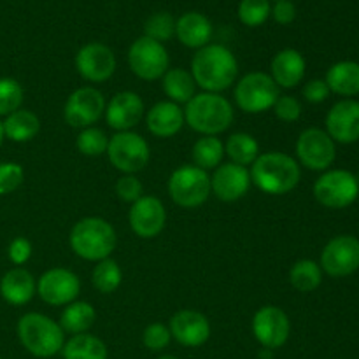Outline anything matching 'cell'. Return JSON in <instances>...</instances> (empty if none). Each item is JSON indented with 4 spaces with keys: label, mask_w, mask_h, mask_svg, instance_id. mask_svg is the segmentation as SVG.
I'll return each mask as SVG.
<instances>
[{
    "label": "cell",
    "mask_w": 359,
    "mask_h": 359,
    "mask_svg": "<svg viewBox=\"0 0 359 359\" xmlns=\"http://www.w3.org/2000/svg\"><path fill=\"white\" fill-rule=\"evenodd\" d=\"M144 116V102L133 91H119L105 105L107 125L116 132H130Z\"/></svg>",
    "instance_id": "ffe728a7"
},
{
    "label": "cell",
    "mask_w": 359,
    "mask_h": 359,
    "mask_svg": "<svg viewBox=\"0 0 359 359\" xmlns=\"http://www.w3.org/2000/svg\"><path fill=\"white\" fill-rule=\"evenodd\" d=\"M23 88L13 77H0V116H9L21 109Z\"/></svg>",
    "instance_id": "d590c367"
},
{
    "label": "cell",
    "mask_w": 359,
    "mask_h": 359,
    "mask_svg": "<svg viewBox=\"0 0 359 359\" xmlns=\"http://www.w3.org/2000/svg\"><path fill=\"white\" fill-rule=\"evenodd\" d=\"M0 359H2V358H0Z\"/></svg>",
    "instance_id": "f907efd6"
},
{
    "label": "cell",
    "mask_w": 359,
    "mask_h": 359,
    "mask_svg": "<svg viewBox=\"0 0 359 359\" xmlns=\"http://www.w3.org/2000/svg\"><path fill=\"white\" fill-rule=\"evenodd\" d=\"M170 335L175 342L184 347H200L209 340L210 323L202 312L179 311L170 319Z\"/></svg>",
    "instance_id": "d6986e66"
},
{
    "label": "cell",
    "mask_w": 359,
    "mask_h": 359,
    "mask_svg": "<svg viewBox=\"0 0 359 359\" xmlns=\"http://www.w3.org/2000/svg\"><path fill=\"white\" fill-rule=\"evenodd\" d=\"M95 319H97V312L91 307V304H88V302H72L62 312L60 326H62L63 332L81 335V333H88V330L95 325Z\"/></svg>",
    "instance_id": "f546056e"
},
{
    "label": "cell",
    "mask_w": 359,
    "mask_h": 359,
    "mask_svg": "<svg viewBox=\"0 0 359 359\" xmlns=\"http://www.w3.org/2000/svg\"><path fill=\"white\" fill-rule=\"evenodd\" d=\"M37 293V283L28 270L16 266L0 279V294L7 304L20 307L28 304Z\"/></svg>",
    "instance_id": "cb8c5ba5"
},
{
    "label": "cell",
    "mask_w": 359,
    "mask_h": 359,
    "mask_svg": "<svg viewBox=\"0 0 359 359\" xmlns=\"http://www.w3.org/2000/svg\"><path fill=\"white\" fill-rule=\"evenodd\" d=\"M279 98V86L265 72H251L235 86V102L248 114H262L273 107Z\"/></svg>",
    "instance_id": "ba28073f"
},
{
    "label": "cell",
    "mask_w": 359,
    "mask_h": 359,
    "mask_svg": "<svg viewBox=\"0 0 359 359\" xmlns=\"http://www.w3.org/2000/svg\"><path fill=\"white\" fill-rule=\"evenodd\" d=\"M116 193H118L119 200L133 203L137 202L140 196H144L142 182H140L135 175H123V177L118 179V182H116Z\"/></svg>",
    "instance_id": "b9f144b4"
},
{
    "label": "cell",
    "mask_w": 359,
    "mask_h": 359,
    "mask_svg": "<svg viewBox=\"0 0 359 359\" xmlns=\"http://www.w3.org/2000/svg\"><path fill=\"white\" fill-rule=\"evenodd\" d=\"M109 161L116 170L133 175L144 170L149 163V146L146 139L135 132H118L109 139Z\"/></svg>",
    "instance_id": "52a82bcc"
},
{
    "label": "cell",
    "mask_w": 359,
    "mask_h": 359,
    "mask_svg": "<svg viewBox=\"0 0 359 359\" xmlns=\"http://www.w3.org/2000/svg\"><path fill=\"white\" fill-rule=\"evenodd\" d=\"M193 161L195 167L202 168V170H210V168L219 167L221 160L224 156V146L217 137L214 135H203L198 139L193 146L191 151Z\"/></svg>",
    "instance_id": "d6a6232c"
},
{
    "label": "cell",
    "mask_w": 359,
    "mask_h": 359,
    "mask_svg": "<svg viewBox=\"0 0 359 359\" xmlns=\"http://www.w3.org/2000/svg\"><path fill=\"white\" fill-rule=\"evenodd\" d=\"M233 107L219 93L195 95L186 104L184 121L189 128L202 135H214L226 132L233 123Z\"/></svg>",
    "instance_id": "277c9868"
},
{
    "label": "cell",
    "mask_w": 359,
    "mask_h": 359,
    "mask_svg": "<svg viewBox=\"0 0 359 359\" xmlns=\"http://www.w3.org/2000/svg\"><path fill=\"white\" fill-rule=\"evenodd\" d=\"M158 359H179V358L172 356V354H167V356H161V358H158Z\"/></svg>",
    "instance_id": "7dc6e473"
},
{
    "label": "cell",
    "mask_w": 359,
    "mask_h": 359,
    "mask_svg": "<svg viewBox=\"0 0 359 359\" xmlns=\"http://www.w3.org/2000/svg\"><path fill=\"white\" fill-rule=\"evenodd\" d=\"M76 69L90 83H104L116 72V56L102 42H90L77 51Z\"/></svg>",
    "instance_id": "2e32d148"
},
{
    "label": "cell",
    "mask_w": 359,
    "mask_h": 359,
    "mask_svg": "<svg viewBox=\"0 0 359 359\" xmlns=\"http://www.w3.org/2000/svg\"><path fill=\"white\" fill-rule=\"evenodd\" d=\"M170 340H172L170 330H168V326L161 325V323H153V325H149L146 330H144V335H142L144 346H146V349L154 351V353L163 351L165 347H168Z\"/></svg>",
    "instance_id": "ab89813d"
},
{
    "label": "cell",
    "mask_w": 359,
    "mask_h": 359,
    "mask_svg": "<svg viewBox=\"0 0 359 359\" xmlns=\"http://www.w3.org/2000/svg\"><path fill=\"white\" fill-rule=\"evenodd\" d=\"M359 195L358 177L349 170H328L316 181L314 196L328 209H346Z\"/></svg>",
    "instance_id": "9c48e42d"
},
{
    "label": "cell",
    "mask_w": 359,
    "mask_h": 359,
    "mask_svg": "<svg viewBox=\"0 0 359 359\" xmlns=\"http://www.w3.org/2000/svg\"><path fill=\"white\" fill-rule=\"evenodd\" d=\"M128 65L140 79L156 81L168 70V53L161 42L144 35L130 46Z\"/></svg>",
    "instance_id": "30bf717a"
},
{
    "label": "cell",
    "mask_w": 359,
    "mask_h": 359,
    "mask_svg": "<svg viewBox=\"0 0 359 359\" xmlns=\"http://www.w3.org/2000/svg\"><path fill=\"white\" fill-rule=\"evenodd\" d=\"M18 339L32 356L42 359L62 353L65 346V332L62 326L39 312L21 316L18 321Z\"/></svg>",
    "instance_id": "3957f363"
},
{
    "label": "cell",
    "mask_w": 359,
    "mask_h": 359,
    "mask_svg": "<svg viewBox=\"0 0 359 359\" xmlns=\"http://www.w3.org/2000/svg\"><path fill=\"white\" fill-rule=\"evenodd\" d=\"M321 270L332 277H347L359 269V241L353 235H339L321 252Z\"/></svg>",
    "instance_id": "5bb4252c"
},
{
    "label": "cell",
    "mask_w": 359,
    "mask_h": 359,
    "mask_svg": "<svg viewBox=\"0 0 359 359\" xmlns=\"http://www.w3.org/2000/svg\"><path fill=\"white\" fill-rule=\"evenodd\" d=\"M251 182L266 195H286L300 182V165L290 154L270 151L259 154L251 167Z\"/></svg>",
    "instance_id": "7a4b0ae2"
},
{
    "label": "cell",
    "mask_w": 359,
    "mask_h": 359,
    "mask_svg": "<svg viewBox=\"0 0 359 359\" xmlns=\"http://www.w3.org/2000/svg\"><path fill=\"white\" fill-rule=\"evenodd\" d=\"M270 77L279 88H294L305 77V58L297 49H283L270 63Z\"/></svg>",
    "instance_id": "7402d4cb"
},
{
    "label": "cell",
    "mask_w": 359,
    "mask_h": 359,
    "mask_svg": "<svg viewBox=\"0 0 359 359\" xmlns=\"http://www.w3.org/2000/svg\"><path fill=\"white\" fill-rule=\"evenodd\" d=\"M276 2H279V0H276Z\"/></svg>",
    "instance_id": "681fc988"
},
{
    "label": "cell",
    "mask_w": 359,
    "mask_h": 359,
    "mask_svg": "<svg viewBox=\"0 0 359 359\" xmlns=\"http://www.w3.org/2000/svg\"><path fill=\"white\" fill-rule=\"evenodd\" d=\"M25 181V172L20 163L0 161V195H9L16 191Z\"/></svg>",
    "instance_id": "f35d334b"
},
{
    "label": "cell",
    "mask_w": 359,
    "mask_h": 359,
    "mask_svg": "<svg viewBox=\"0 0 359 359\" xmlns=\"http://www.w3.org/2000/svg\"><path fill=\"white\" fill-rule=\"evenodd\" d=\"M272 109L277 118L284 123H294L302 116L300 100L294 97H290V95H279V98H277Z\"/></svg>",
    "instance_id": "60d3db41"
},
{
    "label": "cell",
    "mask_w": 359,
    "mask_h": 359,
    "mask_svg": "<svg viewBox=\"0 0 359 359\" xmlns=\"http://www.w3.org/2000/svg\"><path fill=\"white\" fill-rule=\"evenodd\" d=\"M251 186V175L245 167L235 163H224L214 170L210 177V191L223 202L241 200Z\"/></svg>",
    "instance_id": "44dd1931"
},
{
    "label": "cell",
    "mask_w": 359,
    "mask_h": 359,
    "mask_svg": "<svg viewBox=\"0 0 359 359\" xmlns=\"http://www.w3.org/2000/svg\"><path fill=\"white\" fill-rule=\"evenodd\" d=\"M81 291V280L67 269H51L41 276L37 293L46 304L62 307L72 304Z\"/></svg>",
    "instance_id": "9a60e30c"
},
{
    "label": "cell",
    "mask_w": 359,
    "mask_h": 359,
    "mask_svg": "<svg viewBox=\"0 0 359 359\" xmlns=\"http://www.w3.org/2000/svg\"><path fill=\"white\" fill-rule=\"evenodd\" d=\"M41 130V121L37 114L27 109H18L4 121V135L13 142H28L35 139Z\"/></svg>",
    "instance_id": "4316f807"
},
{
    "label": "cell",
    "mask_w": 359,
    "mask_h": 359,
    "mask_svg": "<svg viewBox=\"0 0 359 359\" xmlns=\"http://www.w3.org/2000/svg\"><path fill=\"white\" fill-rule=\"evenodd\" d=\"M168 193L175 205L182 209H196L205 203L210 195L209 174L193 165H182L172 172L168 179Z\"/></svg>",
    "instance_id": "8992f818"
},
{
    "label": "cell",
    "mask_w": 359,
    "mask_h": 359,
    "mask_svg": "<svg viewBox=\"0 0 359 359\" xmlns=\"http://www.w3.org/2000/svg\"><path fill=\"white\" fill-rule=\"evenodd\" d=\"M76 146L84 156H100V154L107 153L109 139L104 130L90 126V128L81 130L76 139Z\"/></svg>",
    "instance_id": "e575fe53"
},
{
    "label": "cell",
    "mask_w": 359,
    "mask_h": 359,
    "mask_svg": "<svg viewBox=\"0 0 359 359\" xmlns=\"http://www.w3.org/2000/svg\"><path fill=\"white\" fill-rule=\"evenodd\" d=\"M146 37L153 39L156 42H167L175 35V20L170 13H156L147 18L144 25Z\"/></svg>",
    "instance_id": "8d00e7d4"
},
{
    "label": "cell",
    "mask_w": 359,
    "mask_h": 359,
    "mask_svg": "<svg viewBox=\"0 0 359 359\" xmlns=\"http://www.w3.org/2000/svg\"><path fill=\"white\" fill-rule=\"evenodd\" d=\"M238 63L235 55L221 44H207L191 60V76L207 93H219L235 83Z\"/></svg>",
    "instance_id": "6da1fadb"
},
{
    "label": "cell",
    "mask_w": 359,
    "mask_h": 359,
    "mask_svg": "<svg viewBox=\"0 0 359 359\" xmlns=\"http://www.w3.org/2000/svg\"><path fill=\"white\" fill-rule=\"evenodd\" d=\"M302 93H304L305 100L311 102V104H321V102H325L326 98L330 97V93H332V91H330L326 81L312 79L305 84Z\"/></svg>",
    "instance_id": "ee69618b"
},
{
    "label": "cell",
    "mask_w": 359,
    "mask_h": 359,
    "mask_svg": "<svg viewBox=\"0 0 359 359\" xmlns=\"http://www.w3.org/2000/svg\"><path fill=\"white\" fill-rule=\"evenodd\" d=\"M146 125L154 137L168 139L181 132L182 125H184V111L170 100L158 102L147 112Z\"/></svg>",
    "instance_id": "603a6c76"
},
{
    "label": "cell",
    "mask_w": 359,
    "mask_h": 359,
    "mask_svg": "<svg viewBox=\"0 0 359 359\" xmlns=\"http://www.w3.org/2000/svg\"><path fill=\"white\" fill-rule=\"evenodd\" d=\"M326 133L333 142L354 144L359 140V102L353 98L340 100L326 116Z\"/></svg>",
    "instance_id": "ac0fdd59"
},
{
    "label": "cell",
    "mask_w": 359,
    "mask_h": 359,
    "mask_svg": "<svg viewBox=\"0 0 359 359\" xmlns=\"http://www.w3.org/2000/svg\"><path fill=\"white\" fill-rule=\"evenodd\" d=\"M161 79H163V91L174 104H188L195 97L196 83L188 70L168 69Z\"/></svg>",
    "instance_id": "f1b7e54d"
},
{
    "label": "cell",
    "mask_w": 359,
    "mask_h": 359,
    "mask_svg": "<svg viewBox=\"0 0 359 359\" xmlns=\"http://www.w3.org/2000/svg\"><path fill=\"white\" fill-rule=\"evenodd\" d=\"M297 156L309 170H328L337 156L335 142L325 130L307 128L297 140Z\"/></svg>",
    "instance_id": "8fae6325"
},
{
    "label": "cell",
    "mask_w": 359,
    "mask_h": 359,
    "mask_svg": "<svg viewBox=\"0 0 359 359\" xmlns=\"http://www.w3.org/2000/svg\"><path fill=\"white\" fill-rule=\"evenodd\" d=\"M290 283L300 293H312L323 283V270L314 259H300L290 270Z\"/></svg>",
    "instance_id": "1f68e13d"
},
{
    "label": "cell",
    "mask_w": 359,
    "mask_h": 359,
    "mask_svg": "<svg viewBox=\"0 0 359 359\" xmlns=\"http://www.w3.org/2000/svg\"><path fill=\"white\" fill-rule=\"evenodd\" d=\"M105 112V98L91 86L77 88L67 98L63 107V118L72 128H90Z\"/></svg>",
    "instance_id": "7c38bea8"
},
{
    "label": "cell",
    "mask_w": 359,
    "mask_h": 359,
    "mask_svg": "<svg viewBox=\"0 0 359 359\" xmlns=\"http://www.w3.org/2000/svg\"><path fill=\"white\" fill-rule=\"evenodd\" d=\"M130 228L140 238H154L163 231L167 223V210L156 196H140L132 203L128 214Z\"/></svg>",
    "instance_id": "e0dca14e"
},
{
    "label": "cell",
    "mask_w": 359,
    "mask_h": 359,
    "mask_svg": "<svg viewBox=\"0 0 359 359\" xmlns=\"http://www.w3.org/2000/svg\"><path fill=\"white\" fill-rule=\"evenodd\" d=\"M63 359H107L109 351L104 340L90 333L72 335L62 349Z\"/></svg>",
    "instance_id": "83f0119b"
},
{
    "label": "cell",
    "mask_w": 359,
    "mask_h": 359,
    "mask_svg": "<svg viewBox=\"0 0 359 359\" xmlns=\"http://www.w3.org/2000/svg\"><path fill=\"white\" fill-rule=\"evenodd\" d=\"M9 259L14 263V265H23L30 259L32 256V244L28 238L25 237H16L13 242L9 244Z\"/></svg>",
    "instance_id": "7bdbcfd3"
},
{
    "label": "cell",
    "mask_w": 359,
    "mask_h": 359,
    "mask_svg": "<svg viewBox=\"0 0 359 359\" xmlns=\"http://www.w3.org/2000/svg\"><path fill=\"white\" fill-rule=\"evenodd\" d=\"M272 6L269 0H242L238 4V18L245 27H259L269 20Z\"/></svg>",
    "instance_id": "74e56055"
},
{
    "label": "cell",
    "mask_w": 359,
    "mask_h": 359,
    "mask_svg": "<svg viewBox=\"0 0 359 359\" xmlns=\"http://www.w3.org/2000/svg\"><path fill=\"white\" fill-rule=\"evenodd\" d=\"M356 177H358V182H359V175H356Z\"/></svg>",
    "instance_id": "c3c4849f"
},
{
    "label": "cell",
    "mask_w": 359,
    "mask_h": 359,
    "mask_svg": "<svg viewBox=\"0 0 359 359\" xmlns=\"http://www.w3.org/2000/svg\"><path fill=\"white\" fill-rule=\"evenodd\" d=\"M252 333L265 349H280L287 342L291 323L286 312L276 305H265L252 318Z\"/></svg>",
    "instance_id": "4fadbf2b"
},
{
    "label": "cell",
    "mask_w": 359,
    "mask_h": 359,
    "mask_svg": "<svg viewBox=\"0 0 359 359\" xmlns=\"http://www.w3.org/2000/svg\"><path fill=\"white\" fill-rule=\"evenodd\" d=\"M175 35L191 49H202L212 37V23L202 13H186L175 21Z\"/></svg>",
    "instance_id": "d4e9b609"
},
{
    "label": "cell",
    "mask_w": 359,
    "mask_h": 359,
    "mask_svg": "<svg viewBox=\"0 0 359 359\" xmlns=\"http://www.w3.org/2000/svg\"><path fill=\"white\" fill-rule=\"evenodd\" d=\"M4 137H6L4 135V123L0 121V146H2V142H4Z\"/></svg>",
    "instance_id": "bcb514c9"
},
{
    "label": "cell",
    "mask_w": 359,
    "mask_h": 359,
    "mask_svg": "<svg viewBox=\"0 0 359 359\" xmlns=\"http://www.w3.org/2000/svg\"><path fill=\"white\" fill-rule=\"evenodd\" d=\"M326 84L330 91L342 97H354L359 93V63L339 62L330 67L326 74Z\"/></svg>",
    "instance_id": "484cf974"
},
{
    "label": "cell",
    "mask_w": 359,
    "mask_h": 359,
    "mask_svg": "<svg viewBox=\"0 0 359 359\" xmlns=\"http://www.w3.org/2000/svg\"><path fill=\"white\" fill-rule=\"evenodd\" d=\"M118 237L111 223L102 217H84L70 231V248L79 258L102 262L116 249Z\"/></svg>",
    "instance_id": "5b68a950"
},
{
    "label": "cell",
    "mask_w": 359,
    "mask_h": 359,
    "mask_svg": "<svg viewBox=\"0 0 359 359\" xmlns=\"http://www.w3.org/2000/svg\"><path fill=\"white\" fill-rule=\"evenodd\" d=\"M224 153L230 156L231 163L248 167L256 161L259 156V144L252 135L244 132L233 133L224 146Z\"/></svg>",
    "instance_id": "4dcf8cb0"
},
{
    "label": "cell",
    "mask_w": 359,
    "mask_h": 359,
    "mask_svg": "<svg viewBox=\"0 0 359 359\" xmlns=\"http://www.w3.org/2000/svg\"><path fill=\"white\" fill-rule=\"evenodd\" d=\"M121 269H119L118 262H114L111 258H105L102 262H98V265L93 269V273H91V283L104 294L114 293L121 286Z\"/></svg>",
    "instance_id": "836d02e7"
},
{
    "label": "cell",
    "mask_w": 359,
    "mask_h": 359,
    "mask_svg": "<svg viewBox=\"0 0 359 359\" xmlns=\"http://www.w3.org/2000/svg\"><path fill=\"white\" fill-rule=\"evenodd\" d=\"M273 20L277 21L279 25H290L293 23L294 18H297V7H294L293 2L290 0H279L276 2V6L272 7Z\"/></svg>",
    "instance_id": "f6af8a7d"
}]
</instances>
